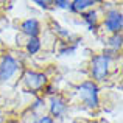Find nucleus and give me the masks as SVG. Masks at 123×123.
Here are the masks:
<instances>
[{
	"mask_svg": "<svg viewBox=\"0 0 123 123\" xmlns=\"http://www.w3.org/2000/svg\"><path fill=\"white\" fill-rule=\"evenodd\" d=\"M5 123H19V122H17V120H6Z\"/></svg>",
	"mask_w": 123,
	"mask_h": 123,
	"instance_id": "nucleus-19",
	"label": "nucleus"
},
{
	"mask_svg": "<svg viewBox=\"0 0 123 123\" xmlns=\"http://www.w3.org/2000/svg\"><path fill=\"white\" fill-rule=\"evenodd\" d=\"M22 81H24V86L27 87V90L39 92L47 86V75L42 72H36V70H25Z\"/></svg>",
	"mask_w": 123,
	"mask_h": 123,
	"instance_id": "nucleus-3",
	"label": "nucleus"
},
{
	"mask_svg": "<svg viewBox=\"0 0 123 123\" xmlns=\"http://www.w3.org/2000/svg\"><path fill=\"white\" fill-rule=\"evenodd\" d=\"M53 31L58 34V36L64 37V39H70V37H72V33H70L66 27H61L58 22H53Z\"/></svg>",
	"mask_w": 123,
	"mask_h": 123,
	"instance_id": "nucleus-12",
	"label": "nucleus"
},
{
	"mask_svg": "<svg viewBox=\"0 0 123 123\" xmlns=\"http://www.w3.org/2000/svg\"><path fill=\"white\" fill-rule=\"evenodd\" d=\"M0 83H2V81H0Z\"/></svg>",
	"mask_w": 123,
	"mask_h": 123,
	"instance_id": "nucleus-21",
	"label": "nucleus"
},
{
	"mask_svg": "<svg viewBox=\"0 0 123 123\" xmlns=\"http://www.w3.org/2000/svg\"><path fill=\"white\" fill-rule=\"evenodd\" d=\"M76 93L87 109H97L100 106V89L98 84H95L92 80L83 81L76 87Z\"/></svg>",
	"mask_w": 123,
	"mask_h": 123,
	"instance_id": "nucleus-1",
	"label": "nucleus"
},
{
	"mask_svg": "<svg viewBox=\"0 0 123 123\" xmlns=\"http://www.w3.org/2000/svg\"><path fill=\"white\" fill-rule=\"evenodd\" d=\"M51 3L59 9H67V11H69V6H70L69 0H55V2H51Z\"/></svg>",
	"mask_w": 123,
	"mask_h": 123,
	"instance_id": "nucleus-14",
	"label": "nucleus"
},
{
	"mask_svg": "<svg viewBox=\"0 0 123 123\" xmlns=\"http://www.w3.org/2000/svg\"><path fill=\"white\" fill-rule=\"evenodd\" d=\"M37 123H55V120L50 117V115H42L39 120H37Z\"/></svg>",
	"mask_w": 123,
	"mask_h": 123,
	"instance_id": "nucleus-17",
	"label": "nucleus"
},
{
	"mask_svg": "<svg viewBox=\"0 0 123 123\" xmlns=\"http://www.w3.org/2000/svg\"><path fill=\"white\" fill-rule=\"evenodd\" d=\"M48 111H50V117L51 118H62L69 111V105L67 100L62 98L61 95H51L48 100Z\"/></svg>",
	"mask_w": 123,
	"mask_h": 123,
	"instance_id": "nucleus-6",
	"label": "nucleus"
},
{
	"mask_svg": "<svg viewBox=\"0 0 123 123\" xmlns=\"http://www.w3.org/2000/svg\"><path fill=\"white\" fill-rule=\"evenodd\" d=\"M95 5H97V2H93V0H73V2H70L69 11L75 12V14H83L87 9L95 8Z\"/></svg>",
	"mask_w": 123,
	"mask_h": 123,
	"instance_id": "nucleus-8",
	"label": "nucleus"
},
{
	"mask_svg": "<svg viewBox=\"0 0 123 123\" xmlns=\"http://www.w3.org/2000/svg\"><path fill=\"white\" fill-rule=\"evenodd\" d=\"M20 31L28 37H39L41 33V24L37 19L30 17V19H25L24 22L20 24Z\"/></svg>",
	"mask_w": 123,
	"mask_h": 123,
	"instance_id": "nucleus-7",
	"label": "nucleus"
},
{
	"mask_svg": "<svg viewBox=\"0 0 123 123\" xmlns=\"http://www.w3.org/2000/svg\"><path fill=\"white\" fill-rule=\"evenodd\" d=\"M83 22L87 25V28L89 30H93V28L97 27V24H98V20H100V17H98V11H97L95 8H92V9H87L86 12H83Z\"/></svg>",
	"mask_w": 123,
	"mask_h": 123,
	"instance_id": "nucleus-9",
	"label": "nucleus"
},
{
	"mask_svg": "<svg viewBox=\"0 0 123 123\" xmlns=\"http://www.w3.org/2000/svg\"><path fill=\"white\" fill-rule=\"evenodd\" d=\"M34 5H37L42 9H48V8H50V5H53V3L48 2V0H44V2H42V0H36V2H34Z\"/></svg>",
	"mask_w": 123,
	"mask_h": 123,
	"instance_id": "nucleus-16",
	"label": "nucleus"
},
{
	"mask_svg": "<svg viewBox=\"0 0 123 123\" xmlns=\"http://www.w3.org/2000/svg\"><path fill=\"white\" fill-rule=\"evenodd\" d=\"M41 48H42V42H41L39 37H28L27 44H25V50H27L28 55L33 56V55L39 53Z\"/></svg>",
	"mask_w": 123,
	"mask_h": 123,
	"instance_id": "nucleus-10",
	"label": "nucleus"
},
{
	"mask_svg": "<svg viewBox=\"0 0 123 123\" xmlns=\"http://www.w3.org/2000/svg\"><path fill=\"white\" fill-rule=\"evenodd\" d=\"M111 62L112 61L109 59L108 56L105 55H95V56L90 59V66H89V70H90V76H92L93 83H103L108 80L109 76V72H111Z\"/></svg>",
	"mask_w": 123,
	"mask_h": 123,
	"instance_id": "nucleus-2",
	"label": "nucleus"
},
{
	"mask_svg": "<svg viewBox=\"0 0 123 123\" xmlns=\"http://www.w3.org/2000/svg\"><path fill=\"white\" fill-rule=\"evenodd\" d=\"M108 45L111 50L114 51H120L122 50V45H123V37H122V33H115V34H111L108 39Z\"/></svg>",
	"mask_w": 123,
	"mask_h": 123,
	"instance_id": "nucleus-11",
	"label": "nucleus"
},
{
	"mask_svg": "<svg viewBox=\"0 0 123 123\" xmlns=\"http://www.w3.org/2000/svg\"><path fill=\"white\" fill-rule=\"evenodd\" d=\"M42 106H45V100L42 98V97H36L34 103L31 105V109H33V111H37V109H41Z\"/></svg>",
	"mask_w": 123,
	"mask_h": 123,
	"instance_id": "nucleus-15",
	"label": "nucleus"
},
{
	"mask_svg": "<svg viewBox=\"0 0 123 123\" xmlns=\"http://www.w3.org/2000/svg\"><path fill=\"white\" fill-rule=\"evenodd\" d=\"M92 123H97V122H92Z\"/></svg>",
	"mask_w": 123,
	"mask_h": 123,
	"instance_id": "nucleus-20",
	"label": "nucleus"
},
{
	"mask_svg": "<svg viewBox=\"0 0 123 123\" xmlns=\"http://www.w3.org/2000/svg\"><path fill=\"white\" fill-rule=\"evenodd\" d=\"M5 122H6V117H5V114L0 111V123H5Z\"/></svg>",
	"mask_w": 123,
	"mask_h": 123,
	"instance_id": "nucleus-18",
	"label": "nucleus"
},
{
	"mask_svg": "<svg viewBox=\"0 0 123 123\" xmlns=\"http://www.w3.org/2000/svg\"><path fill=\"white\" fill-rule=\"evenodd\" d=\"M103 27H105V31L111 34L115 33H122L123 28V14L118 8H111L106 11L105 16V22H103Z\"/></svg>",
	"mask_w": 123,
	"mask_h": 123,
	"instance_id": "nucleus-5",
	"label": "nucleus"
},
{
	"mask_svg": "<svg viewBox=\"0 0 123 123\" xmlns=\"http://www.w3.org/2000/svg\"><path fill=\"white\" fill-rule=\"evenodd\" d=\"M76 48H78V44H67L59 48V55L61 56H70L76 51Z\"/></svg>",
	"mask_w": 123,
	"mask_h": 123,
	"instance_id": "nucleus-13",
	"label": "nucleus"
},
{
	"mask_svg": "<svg viewBox=\"0 0 123 123\" xmlns=\"http://www.w3.org/2000/svg\"><path fill=\"white\" fill-rule=\"evenodd\" d=\"M20 69V62L12 55H3L0 58V81H9Z\"/></svg>",
	"mask_w": 123,
	"mask_h": 123,
	"instance_id": "nucleus-4",
	"label": "nucleus"
}]
</instances>
